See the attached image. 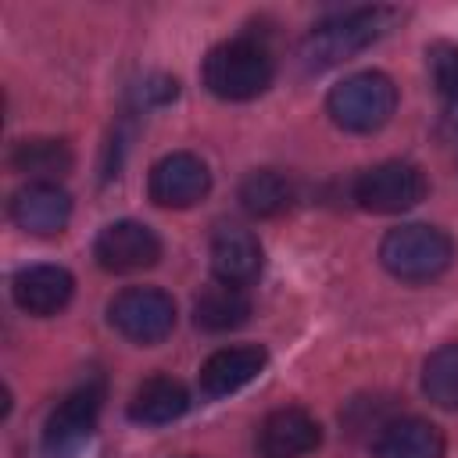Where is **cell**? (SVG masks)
<instances>
[{"mask_svg":"<svg viewBox=\"0 0 458 458\" xmlns=\"http://www.w3.org/2000/svg\"><path fill=\"white\" fill-rule=\"evenodd\" d=\"M376 458H444V433L419 415H397L376 433Z\"/></svg>","mask_w":458,"mask_h":458,"instance_id":"15","label":"cell"},{"mask_svg":"<svg viewBox=\"0 0 458 458\" xmlns=\"http://www.w3.org/2000/svg\"><path fill=\"white\" fill-rule=\"evenodd\" d=\"M93 258L104 272H143L150 265H157L161 258V240L150 225L143 222H132V218H122V222H111L97 233L93 240Z\"/></svg>","mask_w":458,"mask_h":458,"instance_id":"8","label":"cell"},{"mask_svg":"<svg viewBox=\"0 0 458 458\" xmlns=\"http://www.w3.org/2000/svg\"><path fill=\"white\" fill-rule=\"evenodd\" d=\"M208 190H211V172L190 150L165 154L147 179V193L157 208H193L197 200L208 197Z\"/></svg>","mask_w":458,"mask_h":458,"instance_id":"9","label":"cell"},{"mask_svg":"<svg viewBox=\"0 0 458 458\" xmlns=\"http://www.w3.org/2000/svg\"><path fill=\"white\" fill-rule=\"evenodd\" d=\"M211 272L218 283L229 286H247L261 272V243L250 229L240 225H222L211 236Z\"/></svg>","mask_w":458,"mask_h":458,"instance_id":"14","label":"cell"},{"mask_svg":"<svg viewBox=\"0 0 458 458\" xmlns=\"http://www.w3.org/2000/svg\"><path fill=\"white\" fill-rule=\"evenodd\" d=\"M322 444V426L304 408H276L258 426L261 458H304Z\"/></svg>","mask_w":458,"mask_h":458,"instance_id":"10","label":"cell"},{"mask_svg":"<svg viewBox=\"0 0 458 458\" xmlns=\"http://www.w3.org/2000/svg\"><path fill=\"white\" fill-rule=\"evenodd\" d=\"M454 258V243L444 229L426 225V222H408L397 225L383 236L379 243V261L394 279L404 283H429L440 272H447Z\"/></svg>","mask_w":458,"mask_h":458,"instance_id":"3","label":"cell"},{"mask_svg":"<svg viewBox=\"0 0 458 458\" xmlns=\"http://www.w3.org/2000/svg\"><path fill=\"white\" fill-rule=\"evenodd\" d=\"M11 165L32 182H57L72 172V150L61 140H21L11 154Z\"/></svg>","mask_w":458,"mask_h":458,"instance_id":"18","label":"cell"},{"mask_svg":"<svg viewBox=\"0 0 458 458\" xmlns=\"http://www.w3.org/2000/svg\"><path fill=\"white\" fill-rule=\"evenodd\" d=\"M290 200H293L290 179L272 168H258L240 182V208L254 218H272V215L286 211Z\"/></svg>","mask_w":458,"mask_h":458,"instance_id":"19","label":"cell"},{"mask_svg":"<svg viewBox=\"0 0 458 458\" xmlns=\"http://www.w3.org/2000/svg\"><path fill=\"white\" fill-rule=\"evenodd\" d=\"M276 64L265 43L240 36L229 43H218L204 57V86L218 100H254L272 86Z\"/></svg>","mask_w":458,"mask_h":458,"instance_id":"2","label":"cell"},{"mask_svg":"<svg viewBox=\"0 0 458 458\" xmlns=\"http://www.w3.org/2000/svg\"><path fill=\"white\" fill-rule=\"evenodd\" d=\"M351 197H354V204L361 211H372V215H401V211H411L426 197V175H422L419 165L383 161V165L365 168L354 179Z\"/></svg>","mask_w":458,"mask_h":458,"instance_id":"5","label":"cell"},{"mask_svg":"<svg viewBox=\"0 0 458 458\" xmlns=\"http://www.w3.org/2000/svg\"><path fill=\"white\" fill-rule=\"evenodd\" d=\"M422 394L444 408L458 411V340L437 347L422 365Z\"/></svg>","mask_w":458,"mask_h":458,"instance_id":"20","label":"cell"},{"mask_svg":"<svg viewBox=\"0 0 458 458\" xmlns=\"http://www.w3.org/2000/svg\"><path fill=\"white\" fill-rule=\"evenodd\" d=\"M250 318V297L243 286H229V283H215L208 290L197 293L193 301V322L208 333H229L240 329Z\"/></svg>","mask_w":458,"mask_h":458,"instance_id":"17","label":"cell"},{"mask_svg":"<svg viewBox=\"0 0 458 458\" xmlns=\"http://www.w3.org/2000/svg\"><path fill=\"white\" fill-rule=\"evenodd\" d=\"M136 97H140V104H165V100L175 97V79H168V75H150V79L136 89Z\"/></svg>","mask_w":458,"mask_h":458,"instance_id":"22","label":"cell"},{"mask_svg":"<svg viewBox=\"0 0 458 458\" xmlns=\"http://www.w3.org/2000/svg\"><path fill=\"white\" fill-rule=\"evenodd\" d=\"M268 354L258 344H240V347H222L200 365V390L204 397H229L250 379L261 376Z\"/></svg>","mask_w":458,"mask_h":458,"instance_id":"13","label":"cell"},{"mask_svg":"<svg viewBox=\"0 0 458 458\" xmlns=\"http://www.w3.org/2000/svg\"><path fill=\"white\" fill-rule=\"evenodd\" d=\"M11 293L21 311L47 318V315H57L61 308H68V301L75 293V279L61 265H25L14 272Z\"/></svg>","mask_w":458,"mask_h":458,"instance_id":"11","label":"cell"},{"mask_svg":"<svg viewBox=\"0 0 458 458\" xmlns=\"http://www.w3.org/2000/svg\"><path fill=\"white\" fill-rule=\"evenodd\" d=\"M429 75L444 100H458V47L454 43H437L429 50Z\"/></svg>","mask_w":458,"mask_h":458,"instance_id":"21","label":"cell"},{"mask_svg":"<svg viewBox=\"0 0 458 458\" xmlns=\"http://www.w3.org/2000/svg\"><path fill=\"white\" fill-rule=\"evenodd\" d=\"M397 21V11L390 7H354L344 14L326 18L315 25L301 43V61L311 72L333 68L340 61H351L354 54L369 50L376 39H383Z\"/></svg>","mask_w":458,"mask_h":458,"instance_id":"1","label":"cell"},{"mask_svg":"<svg viewBox=\"0 0 458 458\" xmlns=\"http://www.w3.org/2000/svg\"><path fill=\"white\" fill-rule=\"evenodd\" d=\"M186 408H190V394H186V386L179 379H172V376H150V379H143L132 390L129 419L140 422V426H165V422L182 419Z\"/></svg>","mask_w":458,"mask_h":458,"instance_id":"16","label":"cell"},{"mask_svg":"<svg viewBox=\"0 0 458 458\" xmlns=\"http://www.w3.org/2000/svg\"><path fill=\"white\" fill-rule=\"evenodd\" d=\"M111 326L132 344H157L175 329V301L157 286H129L107 304Z\"/></svg>","mask_w":458,"mask_h":458,"instance_id":"6","label":"cell"},{"mask_svg":"<svg viewBox=\"0 0 458 458\" xmlns=\"http://www.w3.org/2000/svg\"><path fill=\"white\" fill-rule=\"evenodd\" d=\"M326 111L347 132H376L397 111V86L383 72H354L329 89Z\"/></svg>","mask_w":458,"mask_h":458,"instance_id":"4","label":"cell"},{"mask_svg":"<svg viewBox=\"0 0 458 458\" xmlns=\"http://www.w3.org/2000/svg\"><path fill=\"white\" fill-rule=\"evenodd\" d=\"M11 218L32 236H54L72 218V197L57 182H29L11 197Z\"/></svg>","mask_w":458,"mask_h":458,"instance_id":"12","label":"cell"},{"mask_svg":"<svg viewBox=\"0 0 458 458\" xmlns=\"http://www.w3.org/2000/svg\"><path fill=\"white\" fill-rule=\"evenodd\" d=\"M444 132L451 140H458V100H447L444 104Z\"/></svg>","mask_w":458,"mask_h":458,"instance_id":"23","label":"cell"},{"mask_svg":"<svg viewBox=\"0 0 458 458\" xmlns=\"http://www.w3.org/2000/svg\"><path fill=\"white\" fill-rule=\"evenodd\" d=\"M100 408H104V383L100 379L75 386L47 419L43 454L47 458H72L89 440V433L100 419Z\"/></svg>","mask_w":458,"mask_h":458,"instance_id":"7","label":"cell"}]
</instances>
